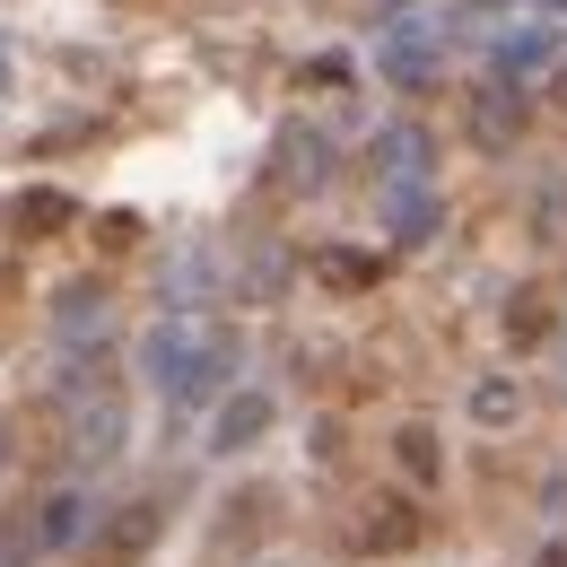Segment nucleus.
Wrapping results in <instances>:
<instances>
[{"label":"nucleus","mask_w":567,"mask_h":567,"mask_svg":"<svg viewBox=\"0 0 567 567\" xmlns=\"http://www.w3.org/2000/svg\"><path fill=\"white\" fill-rule=\"evenodd\" d=\"M236 358H245V341H236V323H218V315H202V306H184V315H157L141 332V375L157 402H210V393H227V375H236Z\"/></svg>","instance_id":"obj_1"},{"label":"nucleus","mask_w":567,"mask_h":567,"mask_svg":"<svg viewBox=\"0 0 567 567\" xmlns=\"http://www.w3.org/2000/svg\"><path fill=\"white\" fill-rule=\"evenodd\" d=\"M375 71L393 79V87H427V79H436V27H420V18H402V27L384 35V53H375Z\"/></svg>","instance_id":"obj_10"},{"label":"nucleus","mask_w":567,"mask_h":567,"mask_svg":"<svg viewBox=\"0 0 567 567\" xmlns=\"http://www.w3.org/2000/svg\"><path fill=\"white\" fill-rule=\"evenodd\" d=\"M96 245H105V254L141 245V218H132V210H105V218H96Z\"/></svg>","instance_id":"obj_20"},{"label":"nucleus","mask_w":567,"mask_h":567,"mask_svg":"<svg viewBox=\"0 0 567 567\" xmlns=\"http://www.w3.org/2000/svg\"><path fill=\"white\" fill-rule=\"evenodd\" d=\"M463 18H497V9H515V0H454Z\"/></svg>","instance_id":"obj_21"},{"label":"nucleus","mask_w":567,"mask_h":567,"mask_svg":"<svg viewBox=\"0 0 567 567\" xmlns=\"http://www.w3.org/2000/svg\"><path fill=\"white\" fill-rule=\"evenodd\" d=\"M524 123H533V105H524V87H506V79H489V87H472V141L489 148H515L524 141Z\"/></svg>","instance_id":"obj_7"},{"label":"nucleus","mask_w":567,"mask_h":567,"mask_svg":"<svg viewBox=\"0 0 567 567\" xmlns=\"http://www.w3.org/2000/svg\"><path fill=\"white\" fill-rule=\"evenodd\" d=\"M0 472H9V427H0Z\"/></svg>","instance_id":"obj_23"},{"label":"nucleus","mask_w":567,"mask_h":567,"mask_svg":"<svg viewBox=\"0 0 567 567\" xmlns=\"http://www.w3.org/2000/svg\"><path fill=\"white\" fill-rule=\"evenodd\" d=\"M367 166H375L384 202H393V193H427V166H436V141H427L420 123H384V132H375V148H367Z\"/></svg>","instance_id":"obj_4"},{"label":"nucleus","mask_w":567,"mask_h":567,"mask_svg":"<svg viewBox=\"0 0 567 567\" xmlns=\"http://www.w3.org/2000/svg\"><path fill=\"white\" fill-rule=\"evenodd\" d=\"M53 332L71 350H105L114 341V288L105 280H62L53 288Z\"/></svg>","instance_id":"obj_5"},{"label":"nucleus","mask_w":567,"mask_h":567,"mask_svg":"<svg viewBox=\"0 0 567 567\" xmlns=\"http://www.w3.org/2000/svg\"><path fill=\"white\" fill-rule=\"evenodd\" d=\"M271 420H280V402H271V393H227V402H218V420H210V454H245V445H262Z\"/></svg>","instance_id":"obj_8"},{"label":"nucleus","mask_w":567,"mask_h":567,"mask_svg":"<svg viewBox=\"0 0 567 567\" xmlns=\"http://www.w3.org/2000/svg\"><path fill=\"white\" fill-rule=\"evenodd\" d=\"M550 53H559V35H550V27H533V35H506V44H497V79H524V71H542Z\"/></svg>","instance_id":"obj_16"},{"label":"nucleus","mask_w":567,"mask_h":567,"mask_svg":"<svg viewBox=\"0 0 567 567\" xmlns=\"http://www.w3.org/2000/svg\"><path fill=\"white\" fill-rule=\"evenodd\" d=\"M315 280L341 288V297H358V288L384 280V262H375V254H350V245H323V254H315Z\"/></svg>","instance_id":"obj_13"},{"label":"nucleus","mask_w":567,"mask_h":567,"mask_svg":"<svg viewBox=\"0 0 567 567\" xmlns=\"http://www.w3.org/2000/svg\"><path fill=\"white\" fill-rule=\"evenodd\" d=\"M44 542H35V506H0V567H35Z\"/></svg>","instance_id":"obj_15"},{"label":"nucleus","mask_w":567,"mask_h":567,"mask_svg":"<svg viewBox=\"0 0 567 567\" xmlns=\"http://www.w3.org/2000/svg\"><path fill=\"white\" fill-rule=\"evenodd\" d=\"M427 524H420V497H393V489H375L367 506H358V542L367 550H411Z\"/></svg>","instance_id":"obj_9"},{"label":"nucleus","mask_w":567,"mask_h":567,"mask_svg":"<svg viewBox=\"0 0 567 567\" xmlns=\"http://www.w3.org/2000/svg\"><path fill=\"white\" fill-rule=\"evenodd\" d=\"M271 166H280V193H323L332 184V141L315 123H288L271 141Z\"/></svg>","instance_id":"obj_6"},{"label":"nucleus","mask_w":567,"mask_h":567,"mask_svg":"<svg viewBox=\"0 0 567 567\" xmlns=\"http://www.w3.org/2000/svg\"><path fill=\"white\" fill-rule=\"evenodd\" d=\"M559 105H567V71H559Z\"/></svg>","instance_id":"obj_24"},{"label":"nucleus","mask_w":567,"mask_h":567,"mask_svg":"<svg viewBox=\"0 0 567 567\" xmlns=\"http://www.w3.org/2000/svg\"><path fill=\"white\" fill-rule=\"evenodd\" d=\"M533 567H567V533H559V542H550V550H542Z\"/></svg>","instance_id":"obj_22"},{"label":"nucleus","mask_w":567,"mask_h":567,"mask_svg":"<svg viewBox=\"0 0 567 567\" xmlns=\"http://www.w3.org/2000/svg\"><path fill=\"white\" fill-rule=\"evenodd\" d=\"M515 402H524V393H515V384H506V375H489V384H481V393H472V420H489V427H506V420H515Z\"/></svg>","instance_id":"obj_19"},{"label":"nucleus","mask_w":567,"mask_h":567,"mask_svg":"<svg viewBox=\"0 0 567 567\" xmlns=\"http://www.w3.org/2000/svg\"><path fill=\"white\" fill-rule=\"evenodd\" d=\"M53 411H62V445H71L79 472H96V463H114L132 445V402H123V384L105 367H71L53 384Z\"/></svg>","instance_id":"obj_2"},{"label":"nucleus","mask_w":567,"mask_h":567,"mask_svg":"<svg viewBox=\"0 0 567 567\" xmlns=\"http://www.w3.org/2000/svg\"><path fill=\"white\" fill-rule=\"evenodd\" d=\"M384 218L402 227V245H420L427 227H436V202H427V193H393V202H384Z\"/></svg>","instance_id":"obj_18"},{"label":"nucleus","mask_w":567,"mask_h":567,"mask_svg":"<svg viewBox=\"0 0 567 567\" xmlns=\"http://www.w3.org/2000/svg\"><path fill=\"white\" fill-rule=\"evenodd\" d=\"M35 542L44 550H87V497L79 489H53V497H35Z\"/></svg>","instance_id":"obj_12"},{"label":"nucleus","mask_w":567,"mask_h":567,"mask_svg":"<svg viewBox=\"0 0 567 567\" xmlns=\"http://www.w3.org/2000/svg\"><path fill=\"white\" fill-rule=\"evenodd\" d=\"M550 9H559V18H567V0H550Z\"/></svg>","instance_id":"obj_25"},{"label":"nucleus","mask_w":567,"mask_h":567,"mask_svg":"<svg viewBox=\"0 0 567 567\" xmlns=\"http://www.w3.org/2000/svg\"><path fill=\"white\" fill-rule=\"evenodd\" d=\"M393 463H402V472H411L420 489H436V472H445V454H436V427H427V420H411L402 436H393Z\"/></svg>","instance_id":"obj_14"},{"label":"nucleus","mask_w":567,"mask_h":567,"mask_svg":"<svg viewBox=\"0 0 567 567\" xmlns=\"http://www.w3.org/2000/svg\"><path fill=\"white\" fill-rule=\"evenodd\" d=\"M71 218H79V202H71V193L35 184V193H18V202H9V236H27V245H35V236H62Z\"/></svg>","instance_id":"obj_11"},{"label":"nucleus","mask_w":567,"mask_h":567,"mask_svg":"<svg viewBox=\"0 0 567 567\" xmlns=\"http://www.w3.org/2000/svg\"><path fill=\"white\" fill-rule=\"evenodd\" d=\"M157 533H166V506H157V497H132V506L96 515V533H87L79 567H141L148 550H157Z\"/></svg>","instance_id":"obj_3"},{"label":"nucleus","mask_w":567,"mask_h":567,"mask_svg":"<svg viewBox=\"0 0 567 567\" xmlns=\"http://www.w3.org/2000/svg\"><path fill=\"white\" fill-rule=\"evenodd\" d=\"M542 332H550V297H542V288H524V297L506 306V341L524 350V341H542Z\"/></svg>","instance_id":"obj_17"}]
</instances>
